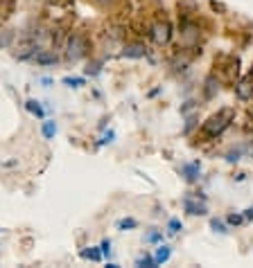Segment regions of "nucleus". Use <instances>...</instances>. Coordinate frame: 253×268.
Listing matches in <instances>:
<instances>
[{
  "label": "nucleus",
  "instance_id": "7",
  "mask_svg": "<svg viewBox=\"0 0 253 268\" xmlns=\"http://www.w3.org/2000/svg\"><path fill=\"white\" fill-rule=\"evenodd\" d=\"M181 176L186 178L188 183H197L199 176H201V165H199V160L183 165V167H181Z\"/></svg>",
  "mask_w": 253,
  "mask_h": 268
},
{
  "label": "nucleus",
  "instance_id": "23",
  "mask_svg": "<svg viewBox=\"0 0 253 268\" xmlns=\"http://www.w3.org/2000/svg\"><path fill=\"white\" fill-rule=\"evenodd\" d=\"M145 241H147V243H160V241H163V235H160L158 230H152L147 237H145Z\"/></svg>",
  "mask_w": 253,
  "mask_h": 268
},
{
  "label": "nucleus",
  "instance_id": "2",
  "mask_svg": "<svg viewBox=\"0 0 253 268\" xmlns=\"http://www.w3.org/2000/svg\"><path fill=\"white\" fill-rule=\"evenodd\" d=\"M86 50H89V41H86L84 34L75 32L68 36V43H66V59L68 61H79L86 57Z\"/></svg>",
  "mask_w": 253,
  "mask_h": 268
},
{
  "label": "nucleus",
  "instance_id": "24",
  "mask_svg": "<svg viewBox=\"0 0 253 268\" xmlns=\"http://www.w3.org/2000/svg\"><path fill=\"white\" fill-rule=\"evenodd\" d=\"M100 250H102V255H106V257L111 255V241H109V239H104V241H102Z\"/></svg>",
  "mask_w": 253,
  "mask_h": 268
},
{
  "label": "nucleus",
  "instance_id": "16",
  "mask_svg": "<svg viewBox=\"0 0 253 268\" xmlns=\"http://www.w3.org/2000/svg\"><path fill=\"white\" fill-rule=\"evenodd\" d=\"M217 90H220V79H215V77H208V79H206V97L210 99V97L215 95Z\"/></svg>",
  "mask_w": 253,
  "mask_h": 268
},
{
  "label": "nucleus",
  "instance_id": "22",
  "mask_svg": "<svg viewBox=\"0 0 253 268\" xmlns=\"http://www.w3.org/2000/svg\"><path fill=\"white\" fill-rule=\"evenodd\" d=\"M167 230L172 232V235H177V232H181V230H183L181 221H179V219H170V223H167Z\"/></svg>",
  "mask_w": 253,
  "mask_h": 268
},
{
  "label": "nucleus",
  "instance_id": "9",
  "mask_svg": "<svg viewBox=\"0 0 253 268\" xmlns=\"http://www.w3.org/2000/svg\"><path fill=\"white\" fill-rule=\"evenodd\" d=\"M145 55H147V50H145L143 43H129V45H124V50H122L124 59H143Z\"/></svg>",
  "mask_w": 253,
  "mask_h": 268
},
{
  "label": "nucleus",
  "instance_id": "21",
  "mask_svg": "<svg viewBox=\"0 0 253 268\" xmlns=\"http://www.w3.org/2000/svg\"><path fill=\"white\" fill-rule=\"evenodd\" d=\"M100 70H102V61H93V63H89V68H86V75L95 77V75H100Z\"/></svg>",
  "mask_w": 253,
  "mask_h": 268
},
{
  "label": "nucleus",
  "instance_id": "17",
  "mask_svg": "<svg viewBox=\"0 0 253 268\" xmlns=\"http://www.w3.org/2000/svg\"><path fill=\"white\" fill-rule=\"evenodd\" d=\"M63 84L68 86V88H81V86L86 84L84 77H63Z\"/></svg>",
  "mask_w": 253,
  "mask_h": 268
},
{
  "label": "nucleus",
  "instance_id": "28",
  "mask_svg": "<svg viewBox=\"0 0 253 268\" xmlns=\"http://www.w3.org/2000/svg\"><path fill=\"white\" fill-rule=\"evenodd\" d=\"M244 219H246V221H253V207L244 209Z\"/></svg>",
  "mask_w": 253,
  "mask_h": 268
},
{
  "label": "nucleus",
  "instance_id": "26",
  "mask_svg": "<svg viewBox=\"0 0 253 268\" xmlns=\"http://www.w3.org/2000/svg\"><path fill=\"white\" fill-rule=\"evenodd\" d=\"M113 138H115V133H113V131H109V133H106V135H104V138H102V140H100V144H106V142H113Z\"/></svg>",
  "mask_w": 253,
  "mask_h": 268
},
{
  "label": "nucleus",
  "instance_id": "19",
  "mask_svg": "<svg viewBox=\"0 0 253 268\" xmlns=\"http://www.w3.org/2000/svg\"><path fill=\"white\" fill-rule=\"evenodd\" d=\"M136 266H140V268H156V259H154V257H149V255H145V257H140V259L136 261Z\"/></svg>",
  "mask_w": 253,
  "mask_h": 268
},
{
  "label": "nucleus",
  "instance_id": "1",
  "mask_svg": "<svg viewBox=\"0 0 253 268\" xmlns=\"http://www.w3.org/2000/svg\"><path fill=\"white\" fill-rule=\"evenodd\" d=\"M233 122H235V111L233 109H220L217 113H213L210 118L201 124V135L208 138V140L220 138Z\"/></svg>",
  "mask_w": 253,
  "mask_h": 268
},
{
  "label": "nucleus",
  "instance_id": "15",
  "mask_svg": "<svg viewBox=\"0 0 253 268\" xmlns=\"http://www.w3.org/2000/svg\"><path fill=\"white\" fill-rule=\"evenodd\" d=\"M115 228H118L120 232H126V230H134V228H138V221H136L134 217H124L120 219L118 223H115Z\"/></svg>",
  "mask_w": 253,
  "mask_h": 268
},
{
  "label": "nucleus",
  "instance_id": "6",
  "mask_svg": "<svg viewBox=\"0 0 253 268\" xmlns=\"http://www.w3.org/2000/svg\"><path fill=\"white\" fill-rule=\"evenodd\" d=\"M183 209L190 214V217H203V214H208V207H206V203H199V201H192L190 196L183 198Z\"/></svg>",
  "mask_w": 253,
  "mask_h": 268
},
{
  "label": "nucleus",
  "instance_id": "11",
  "mask_svg": "<svg viewBox=\"0 0 253 268\" xmlns=\"http://www.w3.org/2000/svg\"><path fill=\"white\" fill-rule=\"evenodd\" d=\"M25 109L30 111V113L34 115V118H38V120H43V118H46V111H43L41 101H36V99H27V101H25Z\"/></svg>",
  "mask_w": 253,
  "mask_h": 268
},
{
  "label": "nucleus",
  "instance_id": "13",
  "mask_svg": "<svg viewBox=\"0 0 253 268\" xmlns=\"http://www.w3.org/2000/svg\"><path fill=\"white\" fill-rule=\"evenodd\" d=\"M79 255H81V259H91V261H102V257H104L100 248H95V246H91V248H86V250H81Z\"/></svg>",
  "mask_w": 253,
  "mask_h": 268
},
{
  "label": "nucleus",
  "instance_id": "25",
  "mask_svg": "<svg viewBox=\"0 0 253 268\" xmlns=\"http://www.w3.org/2000/svg\"><path fill=\"white\" fill-rule=\"evenodd\" d=\"M14 32H5L3 36H0V45H9V41H12Z\"/></svg>",
  "mask_w": 253,
  "mask_h": 268
},
{
  "label": "nucleus",
  "instance_id": "8",
  "mask_svg": "<svg viewBox=\"0 0 253 268\" xmlns=\"http://www.w3.org/2000/svg\"><path fill=\"white\" fill-rule=\"evenodd\" d=\"M34 61H36V66H41V68H50V66H57V63H59V57H57L55 52L38 50L36 55H34Z\"/></svg>",
  "mask_w": 253,
  "mask_h": 268
},
{
  "label": "nucleus",
  "instance_id": "3",
  "mask_svg": "<svg viewBox=\"0 0 253 268\" xmlns=\"http://www.w3.org/2000/svg\"><path fill=\"white\" fill-rule=\"evenodd\" d=\"M215 68L220 70V79L235 81L240 75V59L233 55H222L220 59H215Z\"/></svg>",
  "mask_w": 253,
  "mask_h": 268
},
{
  "label": "nucleus",
  "instance_id": "10",
  "mask_svg": "<svg viewBox=\"0 0 253 268\" xmlns=\"http://www.w3.org/2000/svg\"><path fill=\"white\" fill-rule=\"evenodd\" d=\"M14 5H16L14 0H0V25L14 14Z\"/></svg>",
  "mask_w": 253,
  "mask_h": 268
},
{
  "label": "nucleus",
  "instance_id": "20",
  "mask_svg": "<svg viewBox=\"0 0 253 268\" xmlns=\"http://www.w3.org/2000/svg\"><path fill=\"white\" fill-rule=\"evenodd\" d=\"M246 219H244V214H228L226 217V223L228 226H242Z\"/></svg>",
  "mask_w": 253,
  "mask_h": 268
},
{
  "label": "nucleus",
  "instance_id": "5",
  "mask_svg": "<svg viewBox=\"0 0 253 268\" xmlns=\"http://www.w3.org/2000/svg\"><path fill=\"white\" fill-rule=\"evenodd\" d=\"M152 38L158 43V45H165V43L172 38V25H170V21H158V23H154V27H152Z\"/></svg>",
  "mask_w": 253,
  "mask_h": 268
},
{
  "label": "nucleus",
  "instance_id": "18",
  "mask_svg": "<svg viewBox=\"0 0 253 268\" xmlns=\"http://www.w3.org/2000/svg\"><path fill=\"white\" fill-rule=\"evenodd\" d=\"M210 228H213L215 232H220V235H226V232H228L226 223H224L222 219H210Z\"/></svg>",
  "mask_w": 253,
  "mask_h": 268
},
{
  "label": "nucleus",
  "instance_id": "4",
  "mask_svg": "<svg viewBox=\"0 0 253 268\" xmlns=\"http://www.w3.org/2000/svg\"><path fill=\"white\" fill-rule=\"evenodd\" d=\"M235 97L240 101H251L253 99V70L244 75L242 79L235 81Z\"/></svg>",
  "mask_w": 253,
  "mask_h": 268
},
{
  "label": "nucleus",
  "instance_id": "27",
  "mask_svg": "<svg viewBox=\"0 0 253 268\" xmlns=\"http://www.w3.org/2000/svg\"><path fill=\"white\" fill-rule=\"evenodd\" d=\"M228 163H237V160H240V151H233V153H228Z\"/></svg>",
  "mask_w": 253,
  "mask_h": 268
},
{
  "label": "nucleus",
  "instance_id": "12",
  "mask_svg": "<svg viewBox=\"0 0 253 268\" xmlns=\"http://www.w3.org/2000/svg\"><path fill=\"white\" fill-rule=\"evenodd\" d=\"M41 133H43V138H46V140H55V135H57V124H55V120H46V122H43Z\"/></svg>",
  "mask_w": 253,
  "mask_h": 268
},
{
  "label": "nucleus",
  "instance_id": "14",
  "mask_svg": "<svg viewBox=\"0 0 253 268\" xmlns=\"http://www.w3.org/2000/svg\"><path fill=\"white\" fill-rule=\"evenodd\" d=\"M170 257H172V250H170L167 246H163V243H160L158 250H156V255H154V259H156V266L165 264V261H170Z\"/></svg>",
  "mask_w": 253,
  "mask_h": 268
}]
</instances>
